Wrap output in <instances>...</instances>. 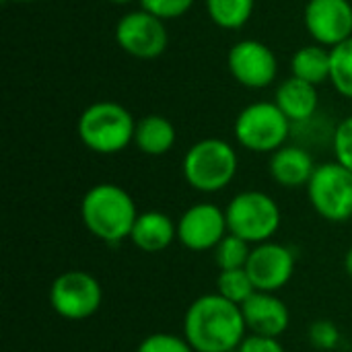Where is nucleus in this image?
Wrapping results in <instances>:
<instances>
[{"label":"nucleus","instance_id":"1a4fd4ad","mask_svg":"<svg viewBox=\"0 0 352 352\" xmlns=\"http://www.w3.org/2000/svg\"><path fill=\"white\" fill-rule=\"evenodd\" d=\"M116 43L136 60H155L165 54L169 45L167 23L144 8L122 14L113 29Z\"/></svg>","mask_w":352,"mask_h":352},{"label":"nucleus","instance_id":"bb28decb","mask_svg":"<svg viewBox=\"0 0 352 352\" xmlns=\"http://www.w3.org/2000/svg\"><path fill=\"white\" fill-rule=\"evenodd\" d=\"M309 344L318 351H334L340 342L338 328L328 320H318L309 326Z\"/></svg>","mask_w":352,"mask_h":352},{"label":"nucleus","instance_id":"ddd939ff","mask_svg":"<svg viewBox=\"0 0 352 352\" xmlns=\"http://www.w3.org/2000/svg\"><path fill=\"white\" fill-rule=\"evenodd\" d=\"M303 25L314 43L328 50L340 45L352 37L351 0H307Z\"/></svg>","mask_w":352,"mask_h":352},{"label":"nucleus","instance_id":"c756f323","mask_svg":"<svg viewBox=\"0 0 352 352\" xmlns=\"http://www.w3.org/2000/svg\"><path fill=\"white\" fill-rule=\"evenodd\" d=\"M107 2H111V4H120V6H124V4H130V2H134V0H107Z\"/></svg>","mask_w":352,"mask_h":352},{"label":"nucleus","instance_id":"2f4dec72","mask_svg":"<svg viewBox=\"0 0 352 352\" xmlns=\"http://www.w3.org/2000/svg\"><path fill=\"white\" fill-rule=\"evenodd\" d=\"M233 352H237V351H233Z\"/></svg>","mask_w":352,"mask_h":352},{"label":"nucleus","instance_id":"423d86ee","mask_svg":"<svg viewBox=\"0 0 352 352\" xmlns=\"http://www.w3.org/2000/svg\"><path fill=\"white\" fill-rule=\"evenodd\" d=\"M293 124L274 101H254L245 105L233 124L239 146L258 155H272L289 142Z\"/></svg>","mask_w":352,"mask_h":352},{"label":"nucleus","instance_id":"9b49d317","mask_svg":"<svg viewBox=\"0 0 352 352\" xmlns=\"http://www.w3.org/2000/svg\"><path fill=\"white\" fill-rule=\"evenodd\" d=\"M229 233L225 208L212 202H196L177 219V241L196 254L212 252Z\"/></svg>","mask_w":352,"mask_h":352},{"label":"nucleus","instance_id":"4468645a","mask_svg":"<svg viewBox=\"0 0 352 352\" xmlns=\"http://www.w3.org/2000/svg\"><path fill=\"white\" fill-rule=\"evenodd\" d=\"M241 314L248 326V334L280 338L291 324V311L276 293L256 291L243 305Z\"/></svg>","mask_w":352,"mask_h":352},{"label":"nucleus","instance_id":"39448f33","mask_svg":"<svg viewBox=\"0 0 352 352\" xmlns=\"http://www.w3.org/2000/svg\"><path fill=\"white\" fill-rule=\"evenodd\" d=\"M225 214L229 233L241 237L250 245L272 241L283 223L278 202L262 190H245L235 194L229 200Z\"/></svg>","mask_w":352,"mask_h":352},{"label":"nucleus","instance_id":"f257e3e1","mask_svg":"<svg viewBox=\"0 0 352 352\" xmlns=\"http://www.w3.org/2000/svg\"><path fill=\"white\" fill-rule=\"evenodd\" d=\"M184 336L196 352H233L248 336V326L239 305L206 293L188 305Z\"/></svg>","mask_w":352,"mask_h":352},{"label":"nucleus","instance_id":"7c9ffc66","mask_svg":"<svg viewBox=\"0 0 352 352\" xmlns=\"http://www.w3.org/2000/svg\"><path fill=\"white\" fill-rule=\"evenodd\" d=\"M4 2H19V4H29V2H39V0H4Z\"/></svg>","mask_w":352,"mask_h":352},{"label":"nucleus","instance_id":"7ed1b4c3","mask_svg":"<svg viewBox=\"0 0 352 352\" xmlns=\"http://www.w3.org/2000/svg\"><path fill=\"white\" fill-rule=\"evenodd\" d=\"M239 157L235 146L225 138H202L194 142L182 161L186 184L200 194H219L229 188L237 175Z\"/></svg>","mask_w":352,"mask_h":352},{"label":"nucleus","instance_id":"f03ea898","mask_svg":"<svg viewBox=\"0 0 352 352\" xmlns=\"http://www.w3.org/2000/svg\"><path fill=\"white\" fill-rule=\"evenodd\" d=\"M138 214L132 194L118 184H97L89 188L80 200V221L85 229L95 239L109 245L130 239Z\"/></svg>","mask_w":352,"mask_h":352},{"label":"nucleus","instance_id":"aec40b11","mask_svg":"<svg viewBox=\"0 0 352 352\" xmlns=\"http://www.w3.org/2000/svg\"><path fill=\"white\" fill-rule=\"evenodd\" d=\"M208 19L225 31H235L248 25L254 14L256 0H204Z\"/></svg>","mask_w":352,"mask_h":352},{"label":"nucleus","instance_id":"b1692460","mask_svg":"<svg viewBox=\"0 0 352 352\" xmlns=\"http://www.w3.org/2000/svg\"><path fill=\"white\" fill-rule=\"evenodd\" d=\"M136 352H196L186 336L173 332H155L140 340Z\"/></svg>","mask_w":352,"mask_h":352},{"label":"nucleus","instance_id":"20e7f679","mask_svg":"<svg viewBox=\"0 0 352 352\" xmlns=\"http://www.w3.org/2000/svg\"><path fill=\"white\" fill-rule=\"evenodd\" d=\"M136 120L128 107L116 101H95L82 109L76 122L78 140L97 155H118L134 144Z\"/></svg>","mask_w":352,"mask_h":352},{"label":"nucleus","instance_id":"f8f14e48","mask_svg":"<svg viewBox=\"0 0 352 352\" xmlns=\"http://www.w3.org/2000/svg\"><path fill=\"white\" fill-rule=\"evenodd\" d=\"M295 266H297V256L289 245L266 241L252 248L245 270L256 291L278 293L291 283L295 274Z\"/></svg>","mask_w":352,"mask_h":352},{"label":"nucleus","instance_id":"6ab92c4d","mask_svg":"<svg viewBox=\"0 0 352 352\" xmlns=\"http://www.w3.org/2000/svg\"><path fill=\"white\" fill-rule=\"evenodd\" d=\"M291 76L309 85H324L330 80V50L320 43H307L291 56Z\"/></svg>","mask_w":352,"mask_h":352},{"label":"nucleus","instance_id":"2eb2a0df","mask_svg":"<svg viewBox=\"0 0 352 352\" xmlns=\"http://www.w3.org/2000/svg\"><path fill=\"white\" fill-rule=\"evenodd\" d=\"M314 155L301 144H285L276 153L270 155L268 171L274 184L287 190L307 188L314 171H316Z\"/></svg>","mask_w":352,"mask_h":352},{"label":"nucleus","instance_id":"a211bd4d","mask_svg":"<svg viewBox=\"0 0 352 352\" xmlns=\"http://www.w3.org/2000/svg\"><path fill=\"white\" fill-rule=\"evenodd\" d=\"M177 140V130L165 116L148 113L140 120H136V132H134V146L148 157H161L167 155Z\"/></svg>","mask_w":352,"mask_h":352},{"label":"nucleus","instance_id":"a878e982","mask_svg":"<svg viewBox=\"0 0 352 352\" xmlns=\"http://www.w3.org/2000/svg\"><path fill=\"white\" fill-rule=\"evenodd\" d=\"M194 2L196 0H138L140 8L163 19L165 23L184 16L194 6Z\"/></svg>","mask_w":352,"mask_h":352},{"label":"nucleus","instance_id":"cd10ccee","mask_svg":"<svg viewBox=\"0 0 352 352\" xmlns=\"http://www.w3.org/2000/svg\"><path fill=\"white\" fill-rule=\"evenodd\" d=\"M237 352H285V346L280 344L278 338L248 334L243 342L239 344Z\"/></svg>","mask_w":352,"mask_h":352},{"label":"nucleus","instance_id":"9d476101","mask_svg":"<svg viewBox=\"0 0 352 352\" xmlns=\"http://www.w3.org/2000/svg\"><path fill=\"white\" fill-rule=\"evenodd\" d=\"M231 76L245 89H266L278 76V58L270 45L260 39H239L227 54Z\"/></svg>","mask_w":352,"mask_h":352},{"label":"nucleus","instance_id":"412c9836","mask_svg":"<svg viewBox=\"0 0 352 352\" xmlns=\"http://www.w3.org/2000/svg\"><path fill=\"white\" fill-rule=\"evenodd\" d=\"M330 82L340 97L352 101V37L330 50Z\"/></svg>","mask_w":352,"mask_h":352},{"label":"nucleus","instance_id":"f3484780","mask_svg":"<svg viewBox=\"0 0 352 352\" xmlns=\"http://www.w3.org/2000/svg\"><path fill=\"white\" fill-rule=\"evenodd\" d=\"M130 241L144 254L165 252L173 241H177V221L161 210L140 212L130 233Z\"/></svg>","mask_w":352,"mask_h":352},{"label":"nucleus","instance_id":"0eeeda50","mask_svg":"<svg viewBox=\"0 0 352 352\" xmlns=\"http://www.w3.org/2000/svg\"><path fill=\"white\" fill-rule=\"evenodd\" d=\"M311 208L330 223L352 219V171L338 161L320 163L305 188Z\"/></svg>","mask_w":352,"mask_h":352},{"label":"nucleus","instance_id":"4be33fe9","mask_svg":"<svg viewBox=\"0 0 352 352\" xmlns=\"http://www.w3.org/2000/svg\"><path fill=\"white\" fill-rule=\"evenodd\" d=\"M252 248L254 245H250L241 237L227 233L223 237V241L212 250V258H214L217 268L221 272L223 270H239V268H245L248 266V260H250V254H252Z\"/></svg>","mask_w":352,"mask_h":352},{"label":"nucleus","instance_id":"dca6fc26","mask_svg":"<svg viewBox=\"0 0 352 352\" xmlns=\"http://www.w3.org/2000/svg\"><path fill=\"white\" fill-rule=\"evenodd\" d=\"M274 103L291 120V124H307L314 120L320 107V93L316 85H309L297 76H287L274 93Z\"/></svg>","mask_w":352,"mask_h":352},{"label":"nucleus","instance_id":"6e6552de","mask_svg":"<svg viewBox=\"0 0 352 352\" xmlns=\"http://www.w3.org/2000/svg\"><path fill=\"white\" fill-rule=\"evenodd\" d=\"M101 303V283L85 270H66L58 274L50 287L52 309L68 322H85L93 318Z\"/></svg>","mask_w":352,"mask_h":352},{"label":"nucleus","instance_id":"393cba45","mask_svg":"<svg viewBox=\"0 0 352 352\" xmlns=\"http://www.w3.org/2000/svg\"><path fill=\"white\" fill-rule=\"evenodd\" d=\"M332 151L334 161L352 171V116L342 118L332 130Z\"/></svg>","mask_w":352,"mask_h":352},{"label":"nucleus","instance_id":"5701e85b","mask_svg":"<svg viewBox=\"0 0 352 352\" xmlns=\"http://www.w3.org/2000/svg\"><path fill=\"white\" fill-rule=\"evenodd\" d=\"M217 293L221 297H225L227 301H231V303L241 307L256 293V287H254V283H252V278H250L245 268L223 270L217 276Z\"/></svg>","mask_w":352,"mask_h":352},{"label":"nucleus","instance_id":"c85d7f7f","mask_svg":"<svg viewBox=\"0 0 352 352\" xmlns=\"http://www.w3.org/2000/svg\"><path fill=\"white\" fill-rule=\"evenodd\" d=\"M344 270H346V274L352 278V245L351 250L346 252V256H344Z\"/></svg>","mask_w":352,"mask_h":352}]
</instances>
